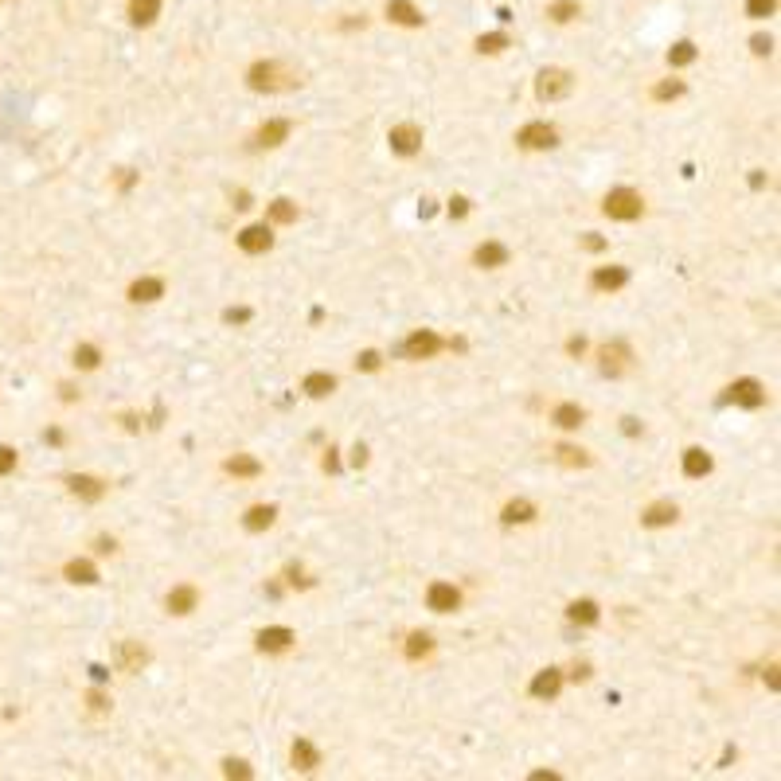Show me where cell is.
Segmentation results:
<instances>
[{"mask_svg":"<svg viewBox=\"0 0 781 781\" xmlns=\"http://www.w3.org/2000/svg\"><path fill=\"white\" fill-rule=\"evenodd\" d=\"M774 4L777 0H746V16H750V20H766V16L774 12Z\"/></svg>","mask_w":781,"mask_h":781,"instance_id":"obj_38","label":"cell"},{"mask_svg":"<svg viewBox=\"0 0 781 781\" xmlns=\"http://www.w3.org/2000/svg\"><path fill=\"white\" fill-rule=\"evenodd\" d=\"M66 485H71V493H74V496H82V500H102V493H106L102 480H98V477H86V473L71 477Z\"/></svg>","mask_w":781,"mask_h":781,"instance_id":"obj_20","label":"cell"},{"mask_svg":"<svg viewBox=\"0 0 781 781\" xmlns=\"http://www.w3.org/2000/svg\"><path fill=\"white\" fill-rule=\"evenodd\" d=\"M356 368H363V371H376V368H379V352H363L360 360H356Z\"/></svg>","mask_w":781,"mask_h":781,"instance_id":"obj_43","label":"cell"},{"mask_svg":"<svg viewBox=\"0 0 781 781\" xmlns=\"http://www.w3.org/2000/svg\"><path fill=\"white\" fill-rule=\"evenodd\" d=\"M148 656L145 649H137V645H126V668H137V664H145Z\"/></svg>","mask_w":781,"mask_h":781,"instance_id":"obj_40","label":"cell"},{"mask_svg":"<svg viewBox=\"0 0 781 781\" xmlns=\"http://www.w3.org/2000/svg\"><path fill=\"white\" fill-rule=\"evenodd\" d=\"M129 297L133 301H156V297H164V281L161 278H137L129 286Z\"/></svg>","mask_w":781,"mask_h":781,"instance_id":"obj_21","label":"cell"},{"mask_svg":"<svg viewBox=\"0 0 781 781\" xmlns=\"http://www.w3.org/2000/svg\"><path fill=\"white\" fill-rule=\"evenodd\" d=\"M629 360H633V352H629L625 340H613V344L602 348V371H605V376H618V371H625Z\"/></svg>","mask_w":781,"mask_h":781,"instance_id":"obj_9","label":"cell"},{"mask_svg":"<svg viewBox=\"0 0 781 781\" xmlns=\"http://www.w3.org/2000/svg\"><path fill=\"white\" fill-rule=\"evenodd\" d=\"M223 766H227V777H235V774H238V777H251L246 762H235V758H231V762H223Z\"/></svg>","mask_w":781,"mask_h":781,"instance_id":"obj_44","label":"cell"},{"mask_svg":"<svg viewBox=\"0 0 781 781\" xmlns=\"http://www.w3.org/2000/svg\"><path fill=\"white\" fill-rule=\"evenodd\" d=\"M750 47H754L758 55H766L770 47H774V39H770V36H754V39H750Z\"/></svg>","mask_w":781,"mask_h":781,"instance_id":"obj_45","label":"cell"},{"mask_svg":"<svg viewBox=\"0 0 781 781\" xmlns=\"http://www.w3.org/2000/svg\"><path fill=\"white\" fill-rule=\"evenodd\" d=\"M676 516H680V512H676V504H672V500H656V504L645 508L641 523H645V528H664V523H672Z\"/></svg>","mask_w":781,"mask_h":781,"instance_id":"obj_15","label":"cell"},{"mask_svg":"<svg viewBox=\"0 0 781 781\" xmlns=\"http://www.w3.org/2000/svg\"><path fill=\"white\" fill-rule=\"evenodd\" d=\"M199 602V590L196 586H172L168 590V610L172 613H192Z\"/></svg>","mask_w":781,"mask_h":781,"instance_id":"obj_18","label":"cell"},{"mask_svg":"<svg viewBox=\"0 0 781 781\" xmlns=\"http://www.w3.org/2000/svg\"><path fill=\"white\" fill-rule=\"evenodd\" d=\"M680 94H684V82H680V79L676 82H660V86L652 90L656 102H668V98H680Z\"/></svg>","mask_w":781,"mask_h":781,"instance_id":"obj_39","label":"cell"},{"mask_svg":"<svg viewBox=\"0 0 781 781\" xmlns=\"http://www.w3.org/2000/svg\"><path fill=\"white\" fill-rule=\"evenodd\" d=\"M227 473H231V477H258L262 465L254 461V457H246V453H235V457L227 461Z\"/></svg>","mask_w":781,"mask_h":781,"instance_id":"obj_27","label":"cell"},{"mask_svg":"<svg viewBox=\"0 0 781 781\" xmlns=\"http://www.w3.org/2000/svg\"><path fill=\"white\" fill-rule=\"evenodd\" d=\"M238 246H243L246 254H266V251L273 246L270 227H266V223H258V227H246L243 235H238Z\"/></svg>","mask_w":781,"mask_h":781,"instance_id":"obj_10","label":"cell"},{"mask_svg":"<svg viewBox=\"0 0 781 781\" xmlns=\"http://www.w3.org/2000/svg\"><path fill=\"white\" fill-rule=\"evenodd\" d=\"M246 82H251L254 90H293L297 82V71H289L286 63H278V59H266V63H254L251 66V74H246Z\"/></svg>","mask_w":781,"mask_h":781,"instance_id":"obj_1","label":"cell"},{"mask_svg":"<svg viewBox=\"0 0 781 781\" xmlns=\"http://www.w3.org/2000/svg\"><path fill=\"white\" fill-rule=\"evenodd\" d=\"M684 473H687V477H703V473H711L707 450H687L684 453Z\"/></svg>","mask_w":781,"mask_h":781,"instance_id":"obj_26","label":"cell"},{"mask_svg":"<svg viewBox=\"0 0 781 781\" xmlns=\"http://www.w3.org/2000/svg\"><path fill=\"white\" fill-rule=\"evenodd\" d=\"M516 141L523 148H555V141H559V133H555V126H547V121H528Z\"/></svg>","mask_w":781,"mask_h":781,"instance_id":"obj_5","label":"cell"},{"mask_svg":"<svg viewBox=\"0 0 781 781\" xmlns=\"http://www.w3.org/2000/svg\"><path fill=\"white\" fill-rule=\"evenodd\" d=\"M602 211L610 215V219H641L645 203H641V196H637L633 188H613V192L605 196Z\"/></svg>","mask_w":781,"mask_h":781,"instance_id":"obj_2","label":"cell"},{"mask_svg":"<svg viewBox=\"0 0 781 781\" xmlns=\"http://www.w3.org/2000/svg\"><path fill=\"white\" fill-rule=\"evenodd\" d=\"M528 520H535V504L531 500H512L504 508V523H528Z\"/></svg>","mask_w":781,"mask_h":781,"instance_id":"obj_30","label":"cell"},{"mask_svg":"<svg viewBox=\"0 0 781 781\" xmlns=\"http://www.w3.org/2000/svg\"><path fill=\"white\" fill-rule=\"evenodd\" d=\"M98 360H102V356H98L94 344H79V348H74V363H79L82 371H94Z\"/></svg>","mask_w":781,"mask_h":781,"instance_id":"obj_32","label":"cell"},{"mask_svg":"<svg viewBox=\"0 0 781 781\" xmlns=\"http://www.w3.org/2000/svg\"><path fill=\"white\" fill-rule=\"evenodd\" d=\"M387 141H390V148H395V153L414 156V153L422 148V129L406 121V126H395V129H390V133H387Z\"/></svg>","mask_w":781,"mask_h":781,"instance_id":"obj_6","label":"cell"},{"mask_svg":"<svg viewBox=\"0 0 781 781\" xmlns=\"http://www.w3.org/2000/svg\"><path fill=\"white\" fill-rule=\"evenodd\" d=\"M273 516H278L273 504H254V508L246 512V528H251V531H266L273 523Z\"/></svg>","mask_w":781,"mask_h":781,"instance_id":"obj_23","label":"cell"},{"mask_svg":"<svg viewBox=\"0 0 781 781\" xmlns=\"http://www.w3.org/2000/svg\"><path fill=\"white\" fill-rule=\"evenodd\" d=\"M727 398L735 406H762V403H766V390H762L758 379H738V383H730Z\"/></svg>","mask_w":781,"mask_h":781,"instance_id":"obj_8","label":"cell"},{"mask_svg":"<svg viewBox=\"0 0 781 781\" xmlns=\"http://www.w3.org/2000/svg\"><path fill=\"white\" fill-rule=\"evenodd\" d=\"M567 352H570V356H583V352H586V340H583V336H578V340H570V344H567Z\"/></svg>","mask_w":781,"mask_h":781,"instance_id":"obj_47","label":"cell"},{"mask_svg":"<svg viewBox=\"0 0 781 781\" xmlns=\"http://www.w3.org/2000/svg\"><path fill=\"white\" fill-rule=\"evenodd\" d=\"M156 12H161V0H133V4H129L133 24H153Z\"/></svg>","mask_w":781,"mask_h":781,"instance_id":"obj_29","label":"cell"},{"mask_svg":"<svg viewBox=\"0 0 781 781\" xmlns=\"http://www.w3.org/2000/svg\"><path fill=\"white\" fill-rule=\"evenodd\" d=\"M289 645H293V629H286V625H273V629H262L258 633L262 652H286Z\"/></svg>","mask_w":781,"mask_h":781,"instance_id":"obj_13","label":"cell"},{"mask_svg":"<svg viewBox=\"0 0 781 781\" xmlns=\"http://www.w3.org/2000/svg\"><path fill=\"white\" fill-rule=\"evenodd\" d=\"M473 258H477V266H488V270H496V266H508L512 254H508V246H500V243H480Z\"/></svg>","mask_w":781,"mask_h":781,"instance_id":"obj_17","label":"cell"},{"mask_svg":"<svg viewBox=\"0 0 781 781\" xmlns=\"http://www.w3.org/2000/svg\"><path fill=\"white\" fill-rule=\"evenodd\" d=\"M430 649H434V641H430V633H410V645H406V656H410V660H418V656H426Z\"/></svg>","mask_w":781,"mask_h":781,"instance_id":"obj_36","label":"cell"},{"mask_svg":"<svg viewBox=\"0 0 781 781\" xmlns=\"http://www.w3.org/2000/svg\"><path fill=\"white\" fill-rule=\"evenodd\" d=\"M305 390H309L313 398H325L336 390V379L328 376V371H313V376H305Z\"/></svg>","mask_w":781,"mask_h":781,"instance_id":"obj_22","label":"cell"},{"mask_svg":"<svg viewBox=\"0 0 781 781\" xmlns=\"http://www.w3.org/2000/svg\"><path fill=\"white\" fill-rule=\"evenodd\" d=\"M289 758H293L297 770H317V766H321V750H317L313 742H305V738H297V742H293Z\"/></svg>","mask_w":781,"mask_h":781,"instance_id":"obj_19","label":"cell"},{"mask_svg":"<svg viewBox=\"0 0 781 781\" xmlns=\"http://www.w3.org/2000/svg\"><path fill=\"white\" fill-rule=\"evenodd\" d=\"M559 687H563V672L559 668H543L535 680H531V695H535V700H555Z\"/></svg>","mask_w":781,"mask_h":781,"instance_id":"obj_11","label":"cell"},{"mask_svg":"<svg viewBox=\"0 0 781 781\" xmlns=\"http://www.w3.org/2000/svg\"><path fill=\"white\" fill-rule=\"evenodd\" d=\"M12 469H16V450L0 445V477H4V473H12Z\"/></svg>","mask_w":781,"mask_h":781,"instance_id":"obj_41","label":"cell"},{"mask_svg":"<svg viewBox=\"0 0 781 781\" xmlns=\"http://www.w3.org/2000/svg\"><path fill=\"white\" fill-rule=\"evenodd\" d=\"M570 86H575L570 71H543L535 82V94H539V102H555V98H567Z\"/></svg>","mask_w":781,"mask_h":781,"instance_id":"obj_4","label":"cell"},{"mask_svg":"<svg viewBox=\"0 0 781 781\" xmlns=\"http://www.w3.org/2000/svg\"><path fill=\"white\" fill-rule=\"evenodd\" d=\"M442 348H445V340L438 336V332L418 328V332H410V336H406L403 356H406V360H434V356L442 352Z\"/></svg>","mask_w":781,"mask_h":781,"instance_id":"obj_3","label":"cell"},{"mask_svg":"<svg viewBox=\"0 0 781 781\" xmlns=\"http://www.w3.org/2000/svg\"><path fill=\"white\" fill-rule=\"evenodd\" d=\"M469 211V199L465 196H457V199H450V215H457V219H461V215Z\"/></svg>","mask_w":781,"mask_h":781,"instance_id":"obj_46","label":"cell"},{"mask_svg":"<svg viewBox=\"0 0 781 781\" xmlns=\"http://www.w3.org/2000/svg\"><path fill=\"white\" fill-rule=\"evenodd\" d=\"M551 422H555V426H563V430H578L586 422V410L578 403H559V406H555V414H551Z\"/></svg>","mask_w":781,"mask_h":781,"instance_id":"obj_16","label":"cell"},{"mask_svg":"<svg viewBox=\"0 0 781 781\" xmlns=\"http://www.w3.org/2000/svg\"><path fill=\"white\" fill-rule=\"evenodd\" d=\"M567 618L575 621V625H594V621H598V605L590 602V598H583V602H570Z\"/></svg>","mask_w":781,"mask_h":781,"instance_id":"obj_25","label":"cell"},{"mask_svg":"<svg viewBox=\"0 0 781 781\" xmlns=\"http://www.w3.org/2000/svg\"><path fill=\"white\" fill-rule=\"evenodd\" d=\"M578 12H583V4H578V0H555V4L547 8V16H551V20H559V24L575 20Z\"/></svg>","mask_w":781,"mask_h":781,"instance_id":"obj_31","label":"cell"},{"mask_svg":"<svg viewBox=\"0 0 781 781\" xmlns=\"http://www.w3.org/2000/svg\"><path fill=\"white\" fill-rule=\"evenodd\" d=\"M66 578H71V583L90 586V583H98V570H94V563H86V559H74V563H66Z\"/></svg>","mask_w":781,"mask_h":781,"instance_id":"obj_24","label":"cell"},{"mask_svg":"<svg viewBox=\"0 0 781 781\" xmlns=\"http://www.w3.org/2000/svg\"><path fill=\"white\" fill-rule=\"evenodd\" d=\"M555 453H559L563 465H578V469H586V465H590V453H586V450H575V445H559Z\"/></svg>","mask_w":781,"mask_h":781,"instance_id":"obj_35","label":"cell"},{"mask_svg":"<svg viewBox=\"0 0 781 781\" xmlns=\"http://www.w3.org/2000/svg\"><path fill=\"white\" fill-rule=\"evenodd\" d=\"M223 321H227V325H243V321H251V309H227Z\"/></svg>","mask_w":781,"mask_h":781,"instance_id":"obj_42","label":"cell"},{"mask_svg":"<svg viewBox=\"0 0 781 781\" xmlns=\"http://www.w3.org/2000/svg\"><path fill=\"white\" fill-rule=\"evenodd\" d=\"M270 219L273 223H293L297 219V203H289V199H273V203H270Z\"/></svg>","mask_w":781,"mask_h":781,"instance_id":"obj_34","label":"cell"},{"mask_svg":"<svg viewBox=\"0 0 781 781\" xmlns=\"http://www.w3.org/2000/svg\"><path fill=\"white\" fill-rule=\"evenodd\" d=\"M590 281H594V289H605V293H613V289H621V286L629 281V270H625V266H598Z\"/></svg>","mask_w":781,"mask_h":781,"instance_id":"obj_12","label":"cell"},{"mask_svg":"<svg viewBox=\"0 0 781 781\" xmlns=\"http://www.w3.org/2000/svg\"><path fill=\"white\" fill-rule=\"evenodd\" d=\"M504 47H508V36H500V31H496V36H480L477 39V51L480 55H496V51H504Z\"/></svg>","mask_w":781,"mask_h":781,"instance_id":"obj_37","label":"cell"},{"mask_svg":"<svg viewBox=\"0 0 781 781\" xmlns=\"http://www.w3.org/2000/svg\"><path fill=\"white\" fill-rule=\"evenodd\" d=\"M426 605L434 613H453L457 605H461V594H457V586H450V583H434L426 590Z\"/></svg>","mask_w":781,"mask_h":781,"instance_id":"obj_7","label":"cell"},{"mask_svg":"<svg viewBox=\"0 0 781 781\" xmlns=\"http://www.w3.org/2000/svg\"><path fill=\"white\" fill-rule=\"evenodd\" d=\"M387 16L395 24H403V28H418L422 24V12L410 4V0H387Z\"/></svg>","mask_w":781,"mask_h":781,"instance_id":"obj_14","label":"cell"},{"mask_svg":"<svg viewBox=\"0 0 781 781\" xmlns=\"http://www.w3.org/2000/svg\"><path fill=\"white\" fill-rule=\"evenodd\" d=\"M668 63H672V66H687V63H695V44L680 39V44L668 51Z\"/></svg>","mask_w":781,"mask_h":781,"instance_id":"obj_33","label":"cell"},{"mask_svg":"<svg viewBox=\"0 0 781 781\" xmlns=\"http://www.w3.org/2000/svg\"><path fill=\"white\" fill-rule=\"evenodd\" d=\"M289 137V121H266V126L258 129V145H281V141Z\"/></svg>","mask_w":781,"mask_h":781,"instance_id":"obj_28","label":"cell"}]
</instances>
